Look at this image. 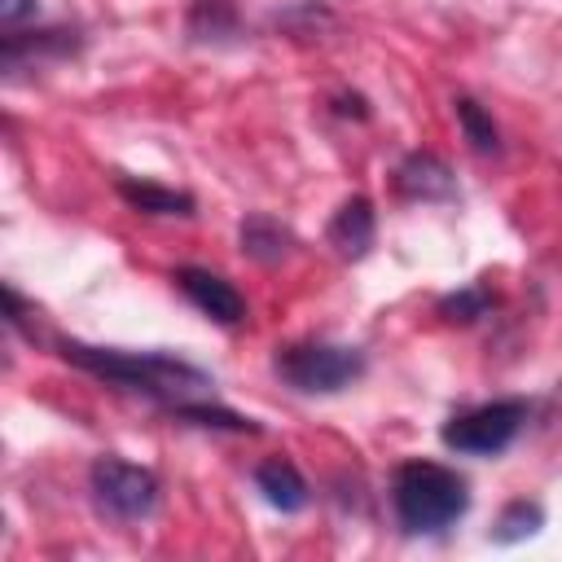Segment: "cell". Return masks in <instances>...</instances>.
<instances>
[{"label": "cell", "instance_id": "obj_2", "mask_svg": "<svg viewBox=\"0 0 562 562\" xmlns=\"http://www.w3.org/2000/svg\"><path fill=\"white\" fill-rule=\"evenodd\" d=\"M391 505L408 536H430L470 509V483L439 461H404L391 479Z\"/></svg>", "mask_w": 562, "mask_h": 562}, {"label": "cell", "instance_id": "obj_4", "mask_svg": "<svg viewBox=\"0 0 562 562\" xmlns=\"http://www.w3.org/2000/svg\"><path fill=\"white\" fill-rule=\"evenodd\" d=\"M527 413H531L527 400H492V404H479V408L443 422L439 439H443V448H452L461 457H496L518 439V430L527 426Z\"/></svg>", "mask_w": 562, "mask_h": 562}, {"label": "cell", "instance_id": "obj_8", "mask_svg": "<svg viewBox=\"0 0 562 562\" xmlns=\"http://www.w3.org/2000/svg\"><path fill=\"white\" fill-rule=\"evenodd\" d=\"M325 237H329V246H334L342 259L369 255V246H373V206H369V198H347V202L334 211Z\"/></svg>", "mask_w": 562, "mask_h": 562}, {"label": "cell", "instance_id": "obj_9", "mask_svg": "<svg viewBox=\"0 0 562 562\" xmlns=\"http://www.w3.org/2000/svg\"><path fill=\"white\" fill-rule=\"evenodd\" d=\"M255 487H259L263 501H268L272 509H281V514H294V509L307 505V483H303L299 465L285 461V457L259 461V465H255Z\"/></svg>", "mask_w": 562, "mask_h": 562}, {"label": "cell", "instance_id": "obj_18", "mask_svg": "<svg viewBox=\"0 0 562 562\" xmlns=\"http://www.w3.org/2000/svg\"><path fill=\"white\" fill-rule=\"evenodd\" d=\"M40 9V0H0V22H4V31H13L22 18H31Z\"/></svg>", "mask_w": 562, "mask_h": 562}, {"label": "cell", "instance_id": "obj_15", "mask_svg": "<svg viewBox=\"0 0 562 562\" xmlns=\"http://www.w3.org/2000/svg\"><path fill=\"white\" fill-rule=\"evenodd\" d=\"M540 527H544V509H540L536 501H509V505L501 509L496 527H492V540H496V544H514V540L536 536Z\"/></svg>", "mask_w": 562, "mask_h": 562}, {"label": "cell", "instance_id": "obj_17", "mask_svg": "<svg viewBox=\"0 0 562 562\" xmlns=\"http://www.w3.org/2000/svg\"><path fill=\"white\" fill-rule=\"evenodd\" d=\"M487 307H492V294H487L483 285H465L461 294H448V299L439 303V316H443V321H461V325H470V321L487 316Z\"/></svg>", "mask_w": 562, "mask_h": 562}, {"label": "cell", "instance_id": "obj_7", "mask_svg": "<svg viewBox=\"0 0 562 562\" xmlns=\"http://www.w3.org/2000/svg\"><path fill=\"white\" fill-rule=\"evenodd\" d=\"M395 189L404 198H413V202H443V198L457 193V180H452V171H448L443 158L417 149V154H408L395 167Z\"/></svg>", "mask_w": 562, "mask_h": 562}, {"label": "cell", "instance_id": "obj_14", "mask_svg": "<svg viewBox=\"0 0 562 562\" xmlns=\"http://www.w3.org/2000/svg\"><path fill=\"white\" fill-rule=\"evenodd\" d=\"M452 110H457V123H461V132H465V140H470L474 154H501V132H496L492 114H487L479 101L457 97Z\"/></svg>", "mask_w": 562, "mask_h": 562}, {"label": "cell", "instance_id": "obj_1", "mask_svg": "<svg viewBox=\"0 0 562 562\" xmlns=\"http://www.w3.org/2000/svg\"><path fill=\"white\" fill-rule=\"evenodd\" d=\"M61 356L92 373V378H105L114 386H127V391H140V395H154L162 400L167 408L171 404H184L193 400L211 378L202 369H193L189 360L180 356H167V351H127V347H92V342H79V338H66L61 342Z\"/></svg>", "mask_w": 562, "mask_h": 562}, {"label": "cell", "instance_id": "obj_5", "mask_svg": "<svg viewBox=\"0 0 562 562\" xmlns=\"http://www.w3.org/2000/svg\"><path fill=\"white\" fill-rule=\"evenodd\" d=\"M88 487H92V501L110 518H119V522H140L158 505V479H154V470L132 465L123 457H97L92 470H88Z\"/></svg>", "mask_w": 562, "mask_h": 562}, {"label": "cell", "instance_id": "obj_12", "mask_svg": "<svg viewBox=\"0 0 562 562\" xmlns=\"http://www.w3.org/2000/svg\"><path fill=\"white\" fill-rule=\"evenodd\" d=\"M241 250L250 255V259H259V263H277L290 246H294V237H290V228H281L272 215H250V220H241Z\"/></svg>", "mask_w": 562, "mask_h": 562}, {"label": "cell", "instance_id": "obj_3", "mask_svg": "<svg viewBox=\"0 0 562 562\" xmlns=\"http://www.w3.org/2000/svg\"><path fill=\"white\" fill-rule=\"evenodd\" d=\"M272 369L294 391L329 395V391L351 386L364 373V351L342 347V342H290V347H277Z\"/></svg>", "mask_w": 562, "mask_h": 562}, {"label": "cell", "instance_id": "obj_10", "mask_svg": "<svg viewBox=\"0 0 562 562\" xmlns=\"http://www.w3.org/2000/svg\"><path fill=\"white\" fill-rule=\"evenodd\" d=\"M119 198L132 211H145V215H193L189 193L162 189V184H149V180H132V176H119Z\"/></svg>", "mask_w": 562, "mask_h": 562}, {"label": "cell", "instance_id": "obj_16", "mask_svg": "<svg viewBox=\"0 0 562 562\" xmlns=\"http://www.w3.org/2000/svg\"><path fill=\"white\" fill-rule=\"evenodd\" d=\"M171 413H176L180 422H193V426L246 430V435H255V430H259L250 417H241V413H233V408H220V404H206V400H184V404H171Z\"/></svg>", "mask_w": 562, "mask_h": 562}, {"label": "cell", "instance_id": "obj_11", "mask_svg": "<svg viewBox=\"0 0 562 562\" xmlns=\"http://www.w3.org/2000/svg\"><path fill=\"white\" fill-rule=\"evenodd\" d=\"M75 44H79V40H70V31H31V35L4 31V53H0V61H4V70H22L26 57H66Z\"/></svg>", "mask_w": 562, "mask_h": 562}, {"label": "cell", "instance_id": "obj_13", "mask_svg": "<svg viewBox=\"0 0 562 562\" xmlns=\"http://www.w3.org/2000/svg\"><path fill=\"white\" fill-rule=\"evenodd\" d=\"M237 31H241V22H237L233 0H193V9H189V35L193 40L220 44V40H228Z\"/></svg>", "mask_w": 562, "mask_h": 562}, {"label": "cell", "instance_id": "obj_6", "mask_svg": "<svg viewBox=\"0 0 562 562\" xmlns=\"http://www.w3.org/2000/svg\"><path fill=\"white\" fill-rule=\"evenodd\" d=\"M176 285H180V294L206 321H215V325H241L246 321V299H241V290L228 277H220L211 268H180L176 272Z\"/></svg>", "mask_w": 562, "mask_h": 562}]
</instances>
